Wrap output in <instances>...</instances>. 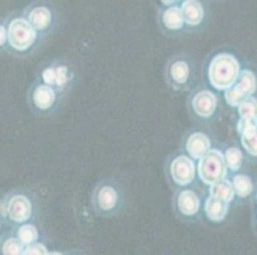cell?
Instances as JSON below:
<instances>
[{
    "label": "cell",
    "instance_id": "1",
    "mask_svg": "<svg viewBox=\"0 0 257 255\" xmlns=\"http://www.w3.org/2000/svg\"><path fill=\"white\" fill-rule=\"evenodd\" d=\"M7 22V49L6 53L16 58H26L31 55L41 44L39 32L30 25V22L21 16H11Z\"/></svg>",
    "mask_w": 257,
    "mask_h": 255
},
{
    "label": "cell",
    "instance_id": "2",
    "mask_svg": "<svg viewBox=\"0 0 257 255\" xmlns=\"http://www.w3.org/2000/svg\"><path fill=\"white\" fill-rule=\"evenodd\" d=\"M93 210L101 217H113L120 213L124 205V190L118 181L105 179L92 191Z\"/></svg>",
    "mask_w": 257,
    "mask_h": 255
},
{
    "label": "cell",
    "instance_id": "3",
    "mask_svg": "<svg viewBox=\"0 0 257 255\" xmlns=\"http://www.w3.org/2000/svg\"><path fill=\"white\" fill-rule=\"evenodd\" d=\"M36 79L55 88L64 97L76 83V70L69 63L54 59L40 65Z\"/></svg>",
    "mask_w": 257,
    "mask_h": 255
},
{
    "label": "cell",
    "instance_id": "4",
    "mask_svg": "<svg viewBox=\"0 0 257 255\" xmlns=\"http://www.w3.org/2000/svg\"><path fill=\"white\" fill-rule=\"evenodd\" d=\"M239 72L240 65L237 58L232 54L220 53L207 65V79L215 90L225 91L234 83Z\"/></svg>",
    "mask_w": 257,
    "mask_h": 255
},
{
    "label": "cell",
    "instance_id": "5",
    "mask_svg": "<svg viewBox=\"0 0 257 255\" xmlns=\"http://www.w3.org/2000/svg\"><path fill=\"white\" fill-rule=\"evenodd\" d=\"M164 78L168 86L175 92L192 88L196 79L195 64L186 54H175L164 67Z\"/></svg>",
    "mask_w": 257,
    "mask_h": 255
},
{
    "label": "cell",
    "instance_id": "6",
    "mask_svg": "<svg viewBox=\"0 0 257 255\" xmlns=\"http://www.w3.org/2000/svg\"><path fill=\"white\" fill-rule=\"evenodd\" d=\"M62 97L63 96L55 88L35 78L27 90L26 101L29 109L35 115L48 116L59 107Z\"/></svg>",
    "mask_w": 257,
    "mask_h": 255
},
{
    "label": "cell",
    "instance_id": "7",
    "mask_svg": "<svg viewBox=\"0 0 257 255\" xmlns=\"http://www.w3.org/2000/svg\"><path fill=\"white\" fill-rule=\"evenodd\" d=\"M202 196L197 190L188 186L175 188L173 196V210L181 221L195 222L200 218L202 212Z\"/></svg>",
    "mask_w": 257,
    "mask_h": 255
},
{
    "label": "cell",
    "instance_id": "8",
    "mask_svg": "<svg viewBox=\"0 0 257 255\" xmlns=\"http://www.w3.org/2000/svg\"><path fill=\"white\" fill-rule=\"evenodd\" d=\"M6 200L7 224H17L30 222L34 218L35 204L29 194L22 190H13L4 195Z\"/></svg>",
    "mask_w": 257,
    "mask_h": 255
},
{
    "label": "cell",
    "instance_id": "9",
    "mask_svg": "<svg viewBox=\"0 0 257 255\" xmlns=\"http://www.w3.org/2000/svg\"><path fill=\"white\" fill-rule=\"evenodd\" d=\"M228 175V167L224 161L223 152L211 148L206 154L198 160L197 177L204 185H212L219 180L225 179Z\"/></svg>",
    "mask_w": 257,
    "mask_h": 255
},
{
    "label": "cell",
    "instance_id": "10",
    "mask_svg": "<svg viewBox=\"0 0 257 255\" xmlns=\"http://www.w3.org/2000/svg\"><path fill=\"white\" fill-rule=\"evenodd\" d=\"M165 171L168 180L173 186L184 188L193 184L197 177V165L196 161L186 153H181L170 158Z\"/></svg>",
    "mask_w": 257,
    "mask_h": 255
},
{
    "label": "cell",
    "instance_id": "11",
    "mask_svg": "<svg viewBox=\"0 0 257 255\" xmlns=\"http://www.w3.org/2000/svg\"><path fill=\"white\" fill-rule=\"evenodd\" d=\"M219 106L218 96L211 90L198 88L188 98V110L193 118L198 120H209L216 114Z\"/></svg>",
    "mask_w": 257,
    "mask_h": 255
},
{
    "label": "cell",
    "instance_id": "12",
    "mask_svg": "<svg viewBox=\"0 0 257 255\" xmlns=\"http://www.w3.org/2000/svg\"><path fill=\"white\" fill-rule=\"evenodd\" d=\"M257 90V79L254 73L249 69L240 70L234 83L224 91V97L229 106L237 107L246 97L253 95Z\"/></svg>",
    "mask_w": 257,
    "mask_h": 255
},
{
    "label": "cell",
    "instance_id": "13",
    "mask_svg": "<svg viewBox=\"0 0 257 255\" xmlns=\"http://www.w3.org/2000/svg\"><path fill=\"white\" fill-rule=\"evenodd\" d=\"M22 14L30 25L44 37L48 36L55 26V12L49 4L43 2L30 4Z\"/></svg>",
    "mask_w": 257,
    "mask_h": 255
},
{
    "label": "cell",
    "instance_id": "14",
    "mask_svg": "<svg viewBox=\"0 0 257 255\" xmlns=\"http://www.w3.org/2000/svg\"><path fill=\"white\" fill-rule=\"evenodd\" d=\"M159 26L161 27L165 35L181 34L186 31V23H184L183 14H182L181 7L179 6H169L161 9L159 12Z\"/></svg>",
    "mask_w": 257,
    "mask_h": 255
},
{
    "label": "cell",
    "instance_id": "15",
    "mask_svg": "<svg viewBox=\"0 0 257 255\" xmlns=\"http://www.w3.org/2000/svg\"><path fill=\"white\" fill-rule=\"evenodd\" d=\"M183 149L187 156H189L192 160L198 161L211 149V140L205 132L195 130L186 135L183 142Z\"/></svg>",
    "mask_w": 257,
    "mask_h": 255
},
{
    "label": "cell",
    "instance_id": "16",
    "mask_svg": "<svg viewBox=\"0 0 257 255\" xmlns=\"http://www.w3.org/2000/svg\"><path fill=\"white\" fill-rule=\"evenodd\" d=\"M181 11L188 30H196L205 23V7L200 0H182Z\"/></svg>",
    "mask_w": 257,
    "mask_h": 255
},
{
    "label": "cell",
    "instance_id": "17",
    "mask_svg": "<svg viewBox=\"0 0 257 255\" xmlns=\"http://www.w3.org/2000/svg\"><path fill=\"white\" fill-rule=\"evenodd\" d=\"M228 203L216 199L214 196L209 195L206 199L204 200L202 212H204L205 217H206L210 222H214V223L223 222L224 219L226 218V216H228Z\"/></svg>",
    "mask_w": 257,
    "mask_h": 255
},
{
    "label": "cell",
    "instance_id": "18",
    "mask_svg": "<svg viewBox=\"0 0 257 255\" xmlns=\"http://www.w3.org/2000/svg\"><path fill=\"white\" fill-rule=\"evenodd\" d=\"M12 232L17 236V238L22 242L23 246L32 244V242L39 241L40 232L37 227L31 222H25V223L12 226Z\"/></svg>",
    "mask_w": 257,
    "mask_h": 255
},
{
    "label": "cell",
    "instance_id": "19",
    "mask_svg": "<svg viewBox=\"0 0 257 255\" xmlns=\"http://www.w3.org/2000/svg\"><path fill=\"white\" fill-rule=\"evenodd\" d=\"M25 246L11 230L4 231L0 236V254L2 255H23Z\"/></svg>",
    "mask_w": 257,
    "mask_h": 255
},
{
    "label": "cell",
    "instance_id": "20",
    "mask_svg": "<svg viewBox=\"0 0 257 255\" xmlns=\"http://www.w3.org/2000/svg\"><path fill=\"white\" fill-rule=\"evenodd\" d=\"M209 195L214 196L216 199L223 200V202L230 204V203L234 200L235 194L234 190H233L232 182L226 179H223L214 182L212 185L209 186Z\"/></svg>",
    "mask_w": 257,
    "mask_h": 255
},
{
    "label": "cell",
    "instance_id": "21",
    "mask_svg": "<svg viewBox=\"0 0 257 255\" xmlns=\"http://www.w3.org/2000/svg\"><path fill=\"white\" fill-rule=\"evenodd\" d=\"M232 186L234 194L239 198H247L253 191V182H252L251 177L247 175H235L232 180Z\"/></svg>",
    "mask_w": 257,
    "mask_h": 255
},
{
    "label": "cell",
    "instance_id": "22",
    "mask_svg": "<svg viewBox=\"0 0 257 255\" xmlns=\"http://www.w3.org/2000/svg\"><path fill=\"white\" fill-rule=\"evenodd\" d=\"M239 134L243 148L246 149L251 156L257 157V125L247 126L246 129H243Z\"/></svg>",
    "mask_w": 257,
    "mask_h": 255
},
{
    "label": "cell",
    "instance_id": "23",
    "mask_svg": "<svg viewBox=\"0 0 257 255\" xmlns=\"http://www.w3.org/2000/svg\"><path fill=\"white\" fill-rule=\"evenodd\" d=\"M238 114L240 119L244 120L257 121V100L252 96L246 97L238 105Z\"/></svg>",
    "mask_w": 257,
    "mask_h": 255
},
{
    "label": "cell",
    "instance_id": "24",
    "mask_svg": "<svg viewBox=\"0 0 257 255\" xmlns=\"http://www.w3.org/2000/svg\"><path fill=\"white\" fill-rule=\"evenodd\" d=\"M224 161H225V165L228 167V170L230 171H239L240 167L243 165V153L239 148L237 147H230V148L226 149L224 152Z\"/></svg>",
    "mask_w": 257,
    "mask_h": 255
},
{
    "label": "cell",
    "instance_id": "25",
    "mask_svg": "<svg viewBox=\"0 0 257 255\" xmlns=\"http://www.w3.org/2000/svg\"><path fill=\"white\" fill-rule=\"evenodd\" d=\"M49 254L48 247L44 244H41L40 241L32 242V244L27 245L23 249V255H45Z\"/></svg>",
    "mask_w": 257,
    "mask_h": 255
},
{
    "label": "cell",
    "instance_id": "26",
    "mask_svg": "<svg viewBox=\"0 0 257 255\" xmlns=\"http://www.w3.org/2000/svg\"><path fill=\"white\" fill-rule=\"evenodd\" d=\"M7 49V22L0 18V54L4 53Z\"/></svg>",
    "mask_w": 257,
    "mask_h": 255
},
{
    "label": "cell",
    "instance_id": "27",
    "mask_svg": "<svg viewBox=\"0 0 257 255\" xmlns=\"http://www.w3.org/2000/svg\"><path fill=\"white\" fill-rule=\"evenodd\" d=\"M182 2V0H160V3L163 4L164 7H169V6H177V4Z\"/></svg>",
    "mask_w": 257,
    "mask_h": 255
},
{
    "label": "cell",
    "instance_id": "28",
    "mask_svg": "<svg viewBox=\"0 0 257 255\" xmlns=\"http://www.w3.org/2000/svg\"><path fill=\"white\" fill-rule=\"evenodd\" d=\"M4 224H7L6 222H4V219L0 218V236L3 235V232H4Z\"/></svg>",
    "mask_w": 257,
    "mask_h": 255
}]
</instances>
